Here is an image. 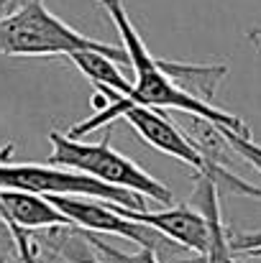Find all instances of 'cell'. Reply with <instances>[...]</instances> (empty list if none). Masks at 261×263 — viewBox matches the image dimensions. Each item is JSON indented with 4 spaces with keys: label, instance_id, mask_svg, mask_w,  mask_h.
Instances as JSON below:
<instances>
[{
    "label": "cell",
    "instance_id": "6da1fadb",
    "mask_svg": "<svg viewBox=\"0 0 261 263\" xmlns=\"http://www.w3.org/2000/svg\"><path fill=\"white\" fill-rule=\"evenodd\" d=\"M97 3L113 18V23H115V28L120 33V46L126 49L131 69L136 72L133 89L128 95H118L113 89H97L100 95H105L108 100H113L118 105H144V107H154V110H182L184 115L205 118V120H210V123H215V125H220L225 130H233V133H241V136H251L249 125L241 118H236V115H231L225 110H218L213 102L192 97L189 92H184L164 72L162 59H156L146 49L141 33L136 31L133 21L128 18L123 0H97Z\"/></svg>",
    "mask_w": 261,
    "mask_h": 263
},
{
    "label": "cell",
    "instance_id": "7a4b0ae2",
    "mask_svg": "<svg viewBox=\"0 0 261 263\" xmlns=\"http://www.w3.org/2000/svg\"><path fill=\"white\" fill-rule=\"evenodd\" d=\"M92 105H95V115L82 120V123H77L67 136H72V138H85L87 133L97 130L100 125H110L113 120L123 118L151 148H156V151L172 156L177 161L187 164L195 174L207 176V179L218 186V192L236 194V197L261 199V186L243 181L241 176L233 174L228 166H218V164L207 161V159L200 154V148L189 141V136H187L184 130H179L164 112H159V110H154V107H144V105H118V102L108 100L105 95H95Z\"/></svg>",
    "mask_w": 261,
    "mask_h": 263
},
{
    "label": "cell",
    "instance_id": "3957f363",
    "mask_svg": "<svg viewBox=\"0 0 261 263\" xmlns=\"http://www.w3.org/2000/svg\"><path fill=\"white\" fill-rule=\"evenodd\" d=\"M77 51H100L131 67L123 46L115 49L75 31L44 0H23L0 21V57H72Z\"/></svg>",
    "mask_w": 261,
    "mask_h": 263
},
{
    "label": "cell",
    "instance_id": "277c9868",
    "mask_svg": "<svg viewBox=\"0 0 261 263\" xmlns=\"http://www.w3.org/2000/svg\"><path fill=\"white\" fill-rule=\"evenodd\" d=\"M49 143H51V154H49L51 166L82 172L102 184L131 189V192H136L146 199H154L164 207H169L174 202L172 189L164 181L154 179L136 161H131L128 156H123L120 151H115L110 146V130L105 133V138L100 143H85L82 138H72L67 133L51 130Z\"/></svg>",
    "mask_w": 261,
    "mask_h": 263
},
{
    "label": "cell",
    "instance_id": "5b68a950",
    "mask_svg": "<svg viewBox=\"0 0 261 263\" xmlns=\"http://www.w3.org/2000/svg\"><path fill=\"white\" fill-rule=\"evenodd\" d=\"M5 189L41 197H90L120 204L126 210H146V197L131 189L110 186L82 172L51 164H0V192Z\"/></svg>",
    "mask_w": 261,
    "mask_h": 263
},
{
    "label": "cell",
    "instance_id": "8992f818",
    "mask_svg": "<svg viewBox=\"0 0 261 263\" xmlns=\"http://www.w3.org/2000/svg\"><path fill=\"white\" fill-rule=\"evenodd\" d=\"M118 210L128 220H136L141 225L159 230L162 235H167L177 246L187 248L189 253L200 258H205L210 251V240H213L210 222L195 204H179L169 210H126L118 204Z\"/></svg>",
    "mask_w": 261,
    "mask_h": 263
},
{
    "label": "cell",
    "instance_id": "52a82bcc",
    "mask_svg": "<svg viewBox=\"0 0 261 263\" xmlns=\"http://www.w3.org/2000/svg\"><path fill=\"white\" fill-rule=\"evenodd\" d=\"M0 220L10 228L23 233L54 230V228H77L67 215H62L49 197L31 194V192H0Z\"/></svg>",
    "mask_w": 261,
    "mask_h": 263
},
{
    "label": "cell",
    "instance_id": "ba28073f",
    "mask_svg": "<svg viewBox=\"0 0 261 263\" xmlns=\"http://www.w3.org/2000/svg\"><path fill=\"white\" fill-rule=\"evenodd\" d=\"M192 204L207 217L210 233H213L210 251L205 256V263H238L236 261V253L231 251V243H228V228L223 225V217H220V192H218V186L207 176L195 174Z\"/></svg>",
    "mask_w": 261,
    "mask_h": 263
},
{
    "label": "cell",
    "instance_id": "9c48e42d",
    "mask_svg": "<svg viewBox=\"0 0 261 263\" xmlns=\"http://www.w3.org/2000/svg\"><path fill=\"white\" fill-rule=\"evenodd\" d=\"M69 62L85 74L97 89H113L118 95H128L133 82L118 69V62L100 51H77L69 57Z\"/></svg>",
    "mask_w": 261,
    "mask_h": 263
},
{
    "label": "cell",
    "instance_id": "30bf717a",
    "mask_svg": "<svg viewBox=\"0 0 261 263\" xmlns=\"http://www.w3.org/2000/svg\"><path fill=\"white\" fill-rule=\"evenodd\" d=\"M85 235H87L90 246L95 248V253L100 256L102 263H162L159 256H156L151 248H138L136 253H126V251H120V248L105 243V240L97 238L95 233H85Z\"/></svg>",
    "mask_w": 261,
    "mask_h": 263
},
{
    "label": "cell",
    "instance_id": "8fae6325",
    "mask_svg": "<svg viewBox=\"0 0 261 263\" xmlns=\"http://www.w3.org/2000/svg\"><path fill=\"white\" fill-rule=\"evenodd\" d=\"M223 136H225L228 146L233 148V154L238 159H243L246 164H251L261 174V146L259 143H254L251 136H241V133H233V130H225V128H223Z\"/></svg>",
    "mask_w": 261,
    "mask_h": 263
},
{
    "label": "cell",
    "instance_id": "7c38bea8",
    "mask_svg": "<svg viewBox=\"0 0 261 263\" xmlns=\"http://www.w3.org/2000/svg\"><path fill=\"white\" fill-rule=\"evenodd\" d=\"M21 3H23V0H0V21H3L8 13H13Z\"/></svg>",
    "mask_w": 261,
    "mask_h": 263
}]
</instances>
